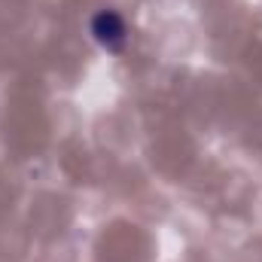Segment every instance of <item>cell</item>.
Here are the masks:
<instances>
[{"instance_id":"6da1fadb","label":"cell","mask_w":262,"mask_h":262,"mask_svg":"<svg viewBox=\"0 0 262 262\" xmlns=\"http://www.w3.org/2000/svg\"><path fill=\"white\" fill-rule=\"evenodd\" d=\"M92 34H95V40L101 43V46H107V49H122L125 46V40H128V31H125V21L116 15V12H110V9H104V12H98L95 18H92Z\"/></svg>"}]
</instances>
